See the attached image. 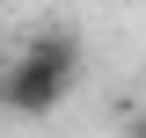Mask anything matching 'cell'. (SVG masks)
<instances>
[{
    "label": "cell",
    "instance_id": "cell-1",
    "mask_svg": "<svg viewBox=\"0 0 146 138\" xmlns=\"http://www.w3.org/2000/svg\"><path fill=\"white\" fill-rule=\"evenodd\" d=\"M80 66H88V51H80L73 29L22 36L15 51H7V66H0V109H7V116H51L73 87H80Z\"/></svg>",
    "mask_w": 146,
    "mask_h": 138
},
{
    "label": "cell",
    "instance_id": "cell-2",
    "mask_svg": "<svg viewBox=\"0 0 146 138\" xmlns=\"http://www.w3.org/2000/svg\"><path fill=\"white\" fill-rule=\"evenodd\" d=\"M124 138H146V109H131V116H124Z\"/></svg>",
    "mask_w": 146,
    "mask_h": 138
}]
</instances>
